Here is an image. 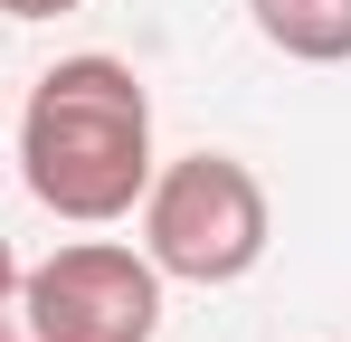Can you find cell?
Returning a JSON list of instances; mask_svg holds the SVG:
<instances>
[{
    "mask_svg": "<svg viewBox=\"0 0 351 342\" xmlns=\"http://www.w3.org/2000/svg\"><path fill=\"white\" fill-rule=\"evenodd\" d=\"M19 181L66 228H114L152 190V95L123 57H58L19 114Z\"/></svg>",
    "mask_w": 351,
    "mask_h": 342,
    "instance_id": "1",
    "label": "cell"
},
{
    "mask_svg": "<svg viewBox=\"0 0 351 342\" xmlns=\"http://www.w3.org/2000/svg\"><path fill=\"white\" fill-rule=\"evenodd\" d=\"M266 238H276V209H266V181L237 162V152H180V162H152V190H143V257L162 266V285H237L266 266Z\"/></svg>",
    "mask_w": 351,
    "mask_h": 342,
    "instance_id": "2",
    "label": "cell"
},
{
    "mask_svg": "<svg viewBox=\"0 0 351 342\" xmlns=\"http://www.w3.org/2000/svg\"><path fill=\"white\" fill-rule=\"evenodd\" d=\"M19 304L38 342H152L162 333V266L123 238H66L58 257L19 266Z\"/></svg>",
    "mask_w": 351,
    "mask_h": 342,
    "instance_id": "3",
    "label": "cell"
},
{
    "mask_svg": "<svg viewBox=\"0 0 351 342\" xmlns=\"http://www.w3.org/2000/svg\"><path fill=\"white\" fill-rule=\"evenodd\" d=\"M247 19L294 67H342L351 57V0H247Z\"/></svg>",
    "mask_w": 351,
    "mask_h": 342,
    "instance_id": "4",
    "label": "cell"
},
{
    "mask_svg": "<svg viewBox=\"0 0 351 342\" xmlns=\"http://www.w3.org/2000/svg\"><path fill=\"white\" fill-rule=\"evenodd\" d=\"M66 10H86V0H0V19H66Z\"/></svg>",
    "mask_w": 351,
    "mask_h": 342,
    "instance_id": "5",
    "label": "cell"
},
{
    "mask_svg": "<svg viewBox=\"0 0 351 342\" xmlns=\"http://www.w3.org/2000/svg\"><path fill=\"white\" fill-rule=\"evenodd\" d=\"M0 342H38V333H29V304H19V285L0 295Z\"/></svg>",
    "mask_w": 351,
    "mask_h": 342,
    "instance_id": "6",
    "label": "cell"
},
{
    "mask_svg": "<svg viewBox=\"0 0 351 342\" xmlns=\"http://www.w3.org/2000/svg\"><path fill=\"white\" fill-rule=\"evenodd\" d=\"M10 285H19V247L0 238V295H10Z\"/></svg>",
    "mask_w": 351,
    "mask_h": 342,
    "instance_id": "7",
    "label": "cell"
}]
</instances>
